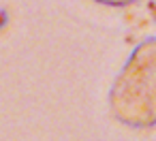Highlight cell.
Wrapping results in <instances>:
<instances>
[{
    "label": "cell",
    "mask_w": 156,
    "mask_h": 141,
    "mask_svg": "<svg viewBox=\"0 0 156 141\" xmlns=\"http://www.w3.org/2000/svg\"><path fill=\"white\" fill-rule=\"evenodd\" d=\"M109 109L128 128L156 126V37L139 43L115 75Z\"/></svg>",
    "instance_id": "obj_1"
},
{
    "label": "cell",
    "mask_w": 156,
    "mask_h": 141,
    "mask_svg": "<svg viewBox=\"0 0 156 141\" xmlns=\"http://www.w3.org/2000/svg\"><path fill=\"white\" fill-rule=\"evenodd\" d=\"M94 2L105 5V7H128V5L137 2V0H94Z\"/></svg>",
    "instance_id": "obj_2"
}]
</instances>
